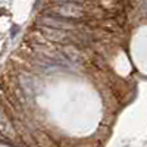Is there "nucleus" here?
<instances>
[{
	"mask_svg": "<svg viewBox=\"0 0 147 147\" xmlns=\"http://www.w3.org/2000/svg\"><path fill=\"white\" fill-rule=\"evenodd\" d=\"M56 12L60 15V16H63V18H81L82 13H84V10L80 5L77 3H65V5H60Z\"/></svg>",
	"mask_w": 147,
	"mask_h": 147,
	"instance_id": "1",
	"label": "nucleus"
},
{
	"mask_svg": "<svg viewBox=\"0 0 147 147\" xmlns=\"http://www.w3.org/2000/svg\"><path fill=\"white\" fill-rule=\"evenodd\" d=\"M40 22L43 24V27H49V28H56V30H72L74 24L69 21H63L59 18H52V16H44L40 19Z\"/></svg>",
	"mask_w": 147,
	"mask_h": 147,
	"instance_id": "2",
	"label": "nucleus"
},
{
	"mask_svg": "<svg viewBox=\"0 0 147 147\" xmlns=\"http://www.w3.org/2000/svg\"><path fill=\"white\" fill-rule=\"evenodd\" d=\"M43 34L52 41H57V43H65L69 40V35L66 31L63 30H56V28H49V27H41Z\"/></svg>",
	"mask_w": 147,
	"mask_h": 147,
	"instance_id": "3",
	"label": "nucleus"
},
{
	"mask_svg": "<svg viewBox=\"0 0 147 147\" xmlns=\"http://www.w3.org/2000/svg\"><path fill=\"white\" fill-rule=\"evenodd\" d=\"M19 84H21V87L22 90L25 91L27 96L32 97L37 91V82L30 75V74H21L19 75Z\"/></svg>",
	"mask_w": 147,
	"mask_h": 147,
	"instance_id": "4",
	"label": "nucleus"
},
{
	"mask_svg": "<svg viewBox=\"0 0 147 147\" xmlns=\"http://www.w3.org/2000/svg\"><path fill=\"white\" fill-rule=\"evenodd\" d=\"M0 132L9 138L15 137V129L12 127L10 121L7 119V116L5 115V112H2V110H0Z\"/></svg>",
	"mask_w": 147,
	"mask_h": 147,
	"instance_id": "5",
	"label": "nucleus"
},
{
	"mask_svg": "<svg viewBox=\"0 0 147 147\" xmlns=\"http://www.w3.org/2000/svg\"><path fill=\"white\" fill-rule=\"evenodd\" d=\"M62 55L69 60V62H74V63L81 62V60H82L81 53L77 50L75 47H72V46H65V47L62 49Z\"/></svg>",
	"mask_w": 147,
	"mask_h": 147,
	"instance_id": "6",
	"label": "nucleus"
},
{
	"mask_svg": "<svg viewBox=\"0 0 147 147\" xmlns=\"http://www.w3.org/2000/svg\"><path fill=\"white\" fill-rule=\"evenodd\" d=\"M55 2H57V3H60V5H65V3H80V2H82V0H55Z\"/></svg>",
	"mask_w": 147,
	"mask_h": 147,
	"instance_id": "7",
	"label": "nucleus"
}]
</instances>
